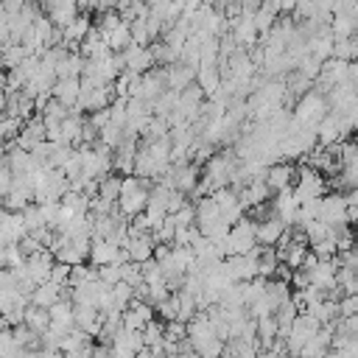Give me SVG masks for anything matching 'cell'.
Returning a JSON list of instances; mask_svg holds the SVG:
<instances>
[{
    "label": "cell",
    "mask_w": 358,
    "mask_h": 358,
    "mask_svg": "<svg viewBox=\"0 0 358 358\" xmlns=\"http://www.w3.org/2000/svg\"><path fill=\"white\" fill-rule=\"evenodd\" d=\"M117 255H120V246H117V243L92 238V243H90V260H92L98 268H101V266H112V263H117Z\"/></svg>",
    "instance_id": "cell-4"
},
{
    "label": "cell",
    "mask_w": 358,
    "mask_h": 358,
    "mask_svg": "<svg viewBox=\"0 0 358 358\" xmlns=\"http://www.w3.org/2000/svg\"><path fill=\"white\" fill-rule=\"evenodd\" d=\"M53 266H56V263H53V252H50V249H42L39 255H34V257L25 260V271H28V277H31L36 285L50 282Z\"/></svg>",
    "instance_id": "cell-1"
},
{
    "label": "cell",
    "mask_w": 358,
    "mask_h": 358,
    "mask_svg": "<svg viewBox=\"0 0 358 358\" xmlns=\"http://www.w3.org/2000/svg\"><path fill=\"white\" fill-rule=\"evenodd\" d=\"M120 176H103V179H98V199L101 201H109V204H115L117 199H120Z\"/></svg>",
    "instance_id": "cell-9"
},
{
    "label": "cell",
    "mask_w": 358,
    "mask_h": 358,
    "mask_svg": "<svg viewBox=\"0 0 358 358\" xmlns=\"http://www.w3.org/2000/svg\"><path fill=\"white\" fill-rule=\"evenodd\" d=\"M291 179H294V168L285 165V162H277V165H271V168L266 171V185H268V190L282 193V190L291 187Z\"/></svg>",
    "instance_id": "cell-6"
},
{
    "label": "cell",
    "mask_w": 358,
    "mask_h": 358,
    "mask_svg": "<svg viewBox=\"0 0 358 358\" xmlns=\"http://www.w3.org/2000/svg\"><path fill=\"white\" fill-rule=\"evenodd\" d=\"M196 78H199V87L204 95H215L221 90V70H215V67H199Z\"/></svg>",
    "instance_id": "cell-8"
},
{
    "label": "cell",
    "mask_w": 358,
    "mask_h": 358,
    "mask_svg": "<svg viewBox=\"0 0 358 358\" xmlns=\"http://www.w3.org/2000/svg\"><path fill=\"white\" fill-rule=\"evenodd\" d=\"M45 14H48V20L59 28V31H64L76 17H78V6L76 3H70V0H62V3H48L45 8H42Z\"/></svg>",
    "instance_id": "cell-2"
},
{
    "label": "cell",
    "mask_w": 358,
    "mask_h": 358,
    "mask_svg": "<svg viewBox=\"0 0 358 358\" xmlns=\"http://www.w3.org/2000/svg\"><path fill=\"white\" fill-rule=\"evenodd\" d=\"M50 322L53 324H62V327H76V316H73V302H67V299H62V302H56L50 310Z\"/></svg>",
    "instance_id": "cell-10"
},
{
    "label": "cell",
    "mask_w": 358,
    "mask_h": 358,
    "mask_svg": "<svg viewBox=\"0 0 358 358\" xmlns=\"http://www.w3.org/2000/svg\"><path fill=\"white\" fill-rule=\"evenodd\" d=\"M78 95H81V78H59L53 84V98L67 109H76Z\"/></svg>",
    "instance_id": "cell-3"
},
{
    "label": "cell",
    "mask_w": 358,
    "mask_h": 358,
    "mask_svg": "<svg viewBox=\"0 0 358 358\" xmlns=\"http://www.w3.org/2000/svg\"><path fill=\"white\" fill-rule=\"evenodd\" d=\"M70 268H73V266L56 263V266H53V271H50V282H56V285L67 288V282H70Z\"/></svg>",
    "instance_id": "cell-11"
},
{
    "label": "cell",
    "mask_w": 358,
    "mask_h": 358,
    "mask_svg": "<svg viewBox=\"0 0 358 358\" xmlns=\"http://www.w3.org/2000/svg\"><path fill=\"white\" fill-rule=\"evenodd\" d=\"M0 45H11V17L0 3Z\"/></svg>",
    "instance_id": "cell-12"
},
{
    "label": "cell",
    "mask_w": 358,
    "mask_h": 358,
    "mask_svg": "<svg viewBox=\"0 0 358 358\" xmlns=\"http://www.w3.org/2000/svg\"><path fill=\"white\" fill-rule=\"evenodd\" d=\"M64 299V288L62 285H56V282H45V285H36V291L31 294V305H36V308H45V310H50L56 302H62Z\"/></svg>",
    "instance_id": "cell-5"
},
{
    "label": "cell",
    "mask_w": 358,
    "mask_h": 358,
    "mask_svg": "<svg viewBox=\"0 0 358 358\" xmlns=\"http://www.w3.org/2000/svg\"><path fill=\"white\" fill-rule=\"evenodd\" d=\"M11 185H14V173H11V168L6 165V168H0V196H3V199L8 196Z\"/></svg>",
    "instance_id": "cell-13"
},
{
    "label": "cell",
    "mask_w": 358,
    "mask_h": 358,
    "mask_svg": "<svg viewBox=\"0 0 358 358\" xmlns=\"http://www.w3.org/2000/svg\"><path fill=\"white\" fill-rule=\"evenodd\" d=\"M25 327L34 330L36 336H42L48 327H50V313L45 308H36V305H28L25 308Z\"/></svg>",
    "instance_id": "cell-7"
}]
</instances>
